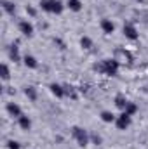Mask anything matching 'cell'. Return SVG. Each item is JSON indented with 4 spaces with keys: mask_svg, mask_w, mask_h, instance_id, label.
<instances>
[{
    "mask_svg": "<svg viewBox=\"0 0 148 149\" xmlns=\"http://www.w3.org/2000/svg\"><path fill=\"white\" fill-rule=\"evenodd\" d=\"M94 70L99 71V73L108 74V76H115L117 71H118V61H117V59H105V61H101L99 64H96Z\"/></svg>",
    "mask_w": 148,
    "mask_h": 149,
    "instance_id": "cell-1",
    "label": "cell"
},
{
    "mask_svg": "<svg viewBox=\"0 0 148 149\" xmlns=\"http://www.w3.org/2000/svg\"><path fill=\"white\" fill-rule=\"evenodd\" d=\"M40 7H42V10L52 12V14L63 12V2L61 0H40Z\"/></svg>",
    "mask_w": 148,
    "mask_h": 149,
    "instance_id": "cell-2",
    "label": "cell"
},
{
    "mask_svg": "<svg viewBox=\"0 0 148 149\" xmlns=\"http://www.w3.org/2000/svg\"><path fill=\"white\" fill-rule=\"evenodd\" d=\"M72 135L75 137V141L78 142V146H87L89 144V135H87V132L84 130V128H80V127H73L72 128Z\"/></svg>",
    "mask_w": 148,
    "mask_h": 149,
    "instance_id": "cell-3",
    "label": "cell"
},
{
    "mask_svg": "<svg viewBox=\"0 0 148 149\" xmlns=\"http://www.w3.org/2000/svg\"><path fill=\"white\" fill-rule=\"evenodd\" d=\"M115 125H117V128H118V130H125V128L131 125V114H127V113L122 111L120 116H117Z\"/></svg>",
    "mask_w": 148,
    "mask_h": 149,
    "instance_id": "cell-4",
    "label": "cell"
},
{
    "mask_svg": "<svg viewBox=\"0 0 148 149\" xmlns=\"http://www.w3.org/2000/svg\"><path fill=\"white\" fill-rule=\"evenodd\" d=\"M124 35L129 38V40H136L138 38V31H136V28L132 26V24H124Z\"/></svg>",
    "mask_w": 148,
    "mask_h": 149,
    "instance_id": "cell-5",
    "label": "cell"
},
{
    "mask_svg": "<svg viewBox=\"0 0 148 149\" xmlns=\"http://www.w3.org/2000/svg\"><path fill=\"white\" fill-rule=\"evenodd\" d=\"M19 31H21L23 35H26V37H32V35H33V26H32L28 21H21V23H19Z\"/></svg>",
    "mask_w": 148,
    "mask_h": 149,
    "instance_id": "cell-6",
    "label": "cell"
},
{
    "mask_svg": "<svg viewBox=\"0 0 148 149\" xmlns=\"http://www.w3.org/2000/svg\"><path fill=\"white\" fill-rule=\"evenodd\" d=\"M101 30H103L106 35H111V33L115 31V24L111 23L110 19H103V21H101Z\"/></svg>",
    "mask_w": 148,
    "mask_h": 149,
    "instance_id": "cell-7",
    "label": "cell"
},
{
    "mask_svg": "<svg viewBox=\"0 0 148 149\" xmlns=\"http://www.w3.org/2000/svg\"><path fill=\"white\" fill-rule=\"evenodd\" d=\"M51 92L56 95V97H63L65 95V87H61V85H58V83H51Z\"/></svg>",
    "mask_w": 148,
    "mask_h": 149,
    "instance_id": "cell-8",
    "label": "cell"
},
{
    "mask_svg": "<svg viewBox=\"0 0 148 149\" xmlns=\"http://www.w3.org/2000/svg\"><path fill=\"white\" fill-rule=\"evenodd\" d=\"M127 102H129V101H127V99H125V95H122V94H118V95L115 97V106H117L118 109H122V111L125 109Z\"/></svg>",
    "mask_w": 148,
    "mask_h": 149,
    "instance_id": "cell-9",
    "label": "cell"
},
{
    "mask_svg": "<svg viewBox=\"0 0 148 149\" xmlns=\"http://www.w3.org/2000/svg\"><path fill=\"white\" fill-rule=\"evenodd\" d=\"M7 111L11 113L12 116H16V118H19V116L23 114V113H21V108H19L18 104H14V102H9V104H7Z\"/></svg>",
    "mask_w": 148,
    "mask_h": 149,
    "instance_id": "cell-10",
    "label": "cell"
},
{
    "mask_svg": "<svg viewBox=\"0 0 148 149\" xmlns=\"http://www.w3.org/2000/svg\"><path fill=\"white\" fill-rule=\"evenodd\" d=\"M18 120H19V127H21L23 130H30V127H32V121H30V118H28V116L21 114Z\"/></svg>",
    "mask_w": 148,
    "mask_h": 149,
    "instance_id": "cell-11",
    "label": "cell"
},
{
    "mask_svg": "<svg viewBox=\"0 0 148 149\" xmlns=\"http://www.w3.org/2000/svg\"><path fill=\"white\" fill-rule=\"evenodd\" d=\"M101 120H103L105 123H113V121L117 120V116H115L111 111H103L101 113Z\"/></svg>",
    "mask_w": 148,
    "mask_h": 149,
    "instance_id": "cell-12",
    "label": "cell"
},
{
    "mask_svg": "<svg viewBox=\"0 0 148 149\" xmlns=\"http://www.w3.org/2000/svg\"><path fill=\"white\" fill-rule=\"evenodd\" d=\"M68 9L70 10H73V12H78L80 9H82V3H80V0H68Z\"/></svg>",
    "mask_w": 148,
    "mask_h": 149,
    "instance_id": "cell-13",
    "label": "cell"
},
{
    "mask_svg": "<svg viewBox=\"0 0 148 149\" xmlns=\"http://www.w3.org/2000/svg\"><path fill=\"white\" fill-rule=\"evenodd\" d=\"M2 5H4V10H5L7 14H14V12H16V7H14V3H12V2L2 0Z\"/></svg>",
    "mask_w": 148,
    "mask_h": 149,
    "instance_id": "cell-14",
    "label": "cell"
},
{
    "mask_svg": "<svg viewBox=\"0 0 148 149\" xmlns=\"http://www.w3.org/2000/svg\"><path fill=\"white\" fill-rule=\"evenodd\" d=\"M25 94H26V97H28L30 101H37V90H35L33 87H26V88H25Z\"/></svg>",
    "mask_w": 148,
    "mask_h": 149,
    "instance_id": "cell-15",
    "label": "cell"
},
{
    "mask_svg": "<svg viewBox=\"0 0 148 149\" xmlns=\"http://www.w3.org/2000/svg\"><path fill=\"white\" fill-rule=\"evenodd\" d=\"M25 64H26L28 68H37L38 66L37 59H35L33 56H25Z\"/></svg>",
    "mask_w": 148,
    "mask_h": 149,
    "instance_id": "cell-16",
    "label": "cell"
},
{
    "mask_svg": "<svg viewBox=\"0 0 148 149\" xmlns=\"http://www.w3.org/2000/svg\"><path fill=\"white\" fill-rule=\"evenodd\" d=\"M9 56H11V59H12L14 63H18V61H19V52H18V47H16V45H12V47H11Z\"/></svg>",
    "mask_w": 148,
    "mask_h": 149,
    "instance_id": "cell-17",
    "label": "cell"
},
{
    "mask_svg": "<svg viewBox=\"0 0 148 149\" xmlns=\"http://www.w3.org/2000/svg\"><path fill=\"white\" fill-rule=\"evenodd\" d=\"M136 111H138V106H136L134 102H131V101H129V102H127V106H125V109H124V113H127V114H131V116H132Z\"/></svg>",
    "mask_w": 148,
    "mask_h": 149,
    "instance_id": "cell-18",
    "label": "cell"
},
{
    "mask_svg": "<svg viewBox=\"0 0 148 149\" xmlns=\"http://www.w3.org/2000/svg\"><path fill=\"white\" fill-rule=\"evenodd\" d=\"M65 95H68L72 99H77V92H75L73 87H70V85H65Z\"/></svg>",
    "mask_w": 148,
    "mask_h": 149,
    "instance_id": "cell-19",
    "label": "cell"
},
{
    "mask_svg": "<svg viewBox=\"0 0 148 149\" xmlns=\"http://www.w3.org/2000/svg\"><path fill=\"white\" fill-rule=\"evenodd\" d=\"M80 45H82L84 49H91V47H92V40L89 37H82L80 38Z\"/></svg>",
    "mask_w": 148,
    "mask_h": 149,
    "instance_id": "cell-20",
    "label": "cell"
},
{
    "mask_svg": "<svg viewBox=\"0 0 148 149\" xmlns=\"http://www.w3.org/2000/svg\"><path fill=\"white\" fill-rule=\"evenodd\" d=\"M9 76H11L9 66H7V64H2V80H9Z\"/></svg>",
    "mask_w": 148,
    "mask_h": 149,
    "instance_id": "cell-21",
    "label": "cell"
},
{
    "mask_svg": "<svg viewBox=\"0 0 148 149\" xmlns=\"http://www.w3.org/2000/svg\"><path fill=\"white\" fill-rule=\"evenodd\" d=\"M91 139H92V142H94L96 146H99V144H101V137H99L98 134H92V135H91Z\"/></svg>",
    "mask_w": 148,
    "mask_h": 149,
    "instance_id": "cell-22",
    "label": "cell"
},
{
    "mask_svg": "<svg viewBox=\"0 0 148 149\" xmlns=\"http://www.w3.org/2000/svg\"><path fill=\"white\" fill-rule=\"evenodd\" d=\"M9 149H19V142L11 141V142H9Z\"/></svg>",
    "mask_w": 148,
    "mask_h": 149,
    "instance_id": "cell-23",
    "label": "cell"
},
{
    "mask_svg": "<svg viewBox=\"0 0 148 149\" xmlns=\"http://www.w3.org/2000/svg\"><path fill=\"white\" fill-rule=\"evenodd\" d=\"M26 12H28L30 16H35V9H33V7H30V5L26 7Z\"/></svg>",
    "mask_w": 148,
    "mask_h": 149,
    "instance_id": "cell-24",
    "label": "cell"
},
{
    "mask_svg": "<svg viewBox=\"0 0 148 149\" xmlns=\"http://www.w3.org/2000/svg\"><path fill=\"white\" fill-rule=\"evenodd\" d=\"M138 2H143V0H138Z\"/></svg>",
    "mask_w": 148,
    "mask_h": 149,
    "instance_id": "cell-25",
    "label": "cell"
}]
</instances>
